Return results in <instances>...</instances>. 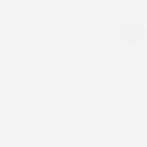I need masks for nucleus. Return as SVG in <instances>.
Masks as SVG:
<instances>
[]
</instances>
